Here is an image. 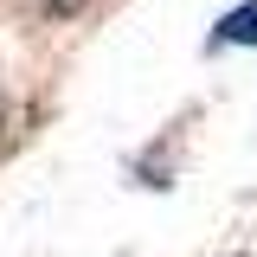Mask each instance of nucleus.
<instances>
[{
  "label": "nucleus",
  "instance_id": "obj_1",
  "mask_svg": "<svg viewBox=\"0 0 257 257\" xmlns=\"http://www.w3.org/2000/svg\"><path fill=\"white\" fill-rule=\"evenodd\" d=\"M212 39H219V45H257V0H251V7H238V13H225Z\"/></svg>",
  "mask_w": 257,
  "mask_h": 257
},
{
  "label": "nucleus",
  "instance_id": "obj_2",
  "mask_svg": "<svg viewBox=\"0 0 257 257\" xmlns=\"http://www.w3.org/2000/svg\"><path fill=\"white\" fill-rule=\"evenodd\" d=\"M32 7H45V13H52V20H64V13H77V7H84V0H32Z\"/></svg>",
  "mask_w": 257,
  "mask_h": 257
}]
</instances>
